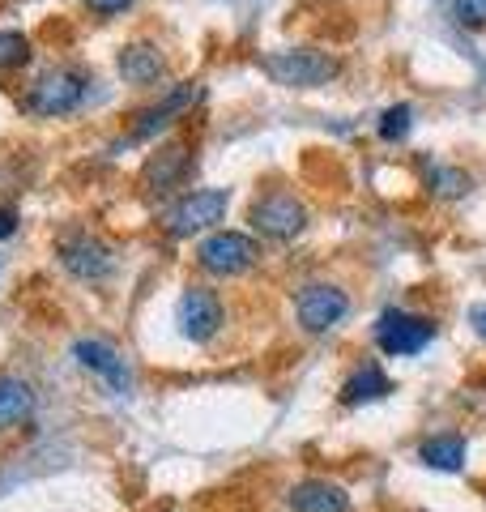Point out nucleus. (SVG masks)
<instances>
[{
	"mask_svg": "<svg viewBox=\"0 0 486 512\" xmlns=\"http://www.w3.org/2000/svg\"><path fill=\"white\" fill-rule=\"evenodd\" d=\"M393 393V380L384 376L380 363H363L346 384H342V406H363V402H380Z\"/></svg>",
	"mask_w": 486,
	"mask_h": 512,
	"instance_id": "nucleus-16",
	"label": "nucleus"
},
{
	"mask_svg": "<svg viewBox=\"0 0 486 512\" xmlns=\"http://www.w3.org/2000/svg\"><path fill=\"white\" fill-rule=\"evenodd\" d=\"M226 205H231V192L226 188H201V192H188L184 201L171 205L167 214V231L175 239H188V235H201L209 227H218L226 218Z\"/></svg>",
	"mask_w": 486,
	"mask_h": 512,
	"instance_id": "nucleus-5",
	"label": "nucleus"
},
{
	"mask_svg": "<svg viewBox=\"0 0 486 512\" xmlns=\"http://www.w3.org/2000/svg\"><path fill=\"white\" fill-rule=\"evenodd\" d=\"M94 18H120L124 9H133V0H81Z\"/></svg>",
	"mask_w": 486,
	"mask_h": 512,
	"instance_id": "nucleus-22",
	"label": "nucleus"
},
{
	"mask_svg": "<svg viewBox=\"0 0 486 512\" xmlns=\"http://www.w3.org/2000/svg\"><path fill=\"white\" fill-rule=\"evenodd\" d=\"M116 69H120V77L128 86L150 90V86H158L162 77H167V56H162L154 43H128V47H120Z\"/></svg>",
	"mask_w": 486,
	"mask_h": 512,
	"instance_id": "nucleus-11",
	"label": "nucleus"
},
{
	"mask_svg": "<svg viewBox=\"0 0 486 512\" xmlns=\"http://www.w3.org/2000/svg\"><path fill=\"white\" fill-rule=\"evenodd\" d=\"M435 338V325L427 316H410V312H397L388 308L376 320V346L384 350L388 359H410V355H423Z\"/></svg>",
	"mask_w": 486,
	"mask_h": 512,
	"instance_id": "nucleus-4",
	"label": "nucleus"
},
{
	"mask_svg": "<svg viewBox=\"0 0 486 512\" xmlns=\"http://www.w3.org/2000/svg\"><path fill=\"white\" fill-rule=\"evenodd\" d=\"M205 99V86L201 82H180V86H171L154 107H145L133 116V128H128V141H154L162 128H171L175 116H184V111H192Z\"/></svg>",
	"mask_w": 486,
	"mask_h": 512,
	"instance_id": "nucleus-7",
	"label": "nucleus"
},
{
	"mask_svg": "<svg viewBox=\"0 0 486 512\" xmlns=\"http://www.w3.org/2000/svg\"><path fill=\"white\" fill-rule=\"evenodd\" d=\"M197 261L205 274H218V278H235V274H248V269L261 261V248H256L252 235H239V231H214L197 248Z\"/></svg>",
	"mask_w": 486,
	"mask_h": 512,
	"instance_id": "nucleus-3",
	"label": "nucleus"
},
{
	"mask_svg": "<svg viewBox=\"0 0 486 512\" xmlns=\"http://www.w3.org/2000/svg\"><path fill=\"white\" fill-rule=\"evenodd\" d=\"M452 18L469 30H482L486 26V0H452Z\"/></svg>",
	"mask_w": 486,
	"mask_h": 512,
	"instance_id": "nucleus-21",
	"label": "nucleus"
},
{
	"mask_svg": "<svg viewBox=\"0 0 486 512\" xmlns=\"http://www.w3.org/2000/svg\"><path fill=\"white\" fill-rule=\"evenodd\" d=\"M188 167H192L188 146H167V150H158L150 158V167H145V184H150V192H167V188H175L184 180Z\"/></svg>",
	"mask_w": 486,
	"mask_h": 512,
	"instance_id": "nucleus-15",
	"label": "nucleus"
},
{
	"mask_svg": "<svg viewBox=\"0 0 486 512\" xmlns=\"http://www.w3.org/2000/svg\"><path fill=\"white\" fill-rule=\"evenodd\" d=\"M469 325L478 329V338H486V303H478V308H469Z\"/></svg>",
	"mask_w": 486,
	"mask_h": 512,
	"instance_id": "nucleus-23",
	"label": "nucleus"
},
{
	"mask_svg": "<svg viewBox=\"0 0 486 512\" xmlns=\"http://www.w3.org/2000/svg\"><path fill=\"white\" fill-rule=\"evenodd\" d=\"M175 325L188 342H209L214 333L222 329V303L214 291H205V286H188L175 303Z\"/></svg>",
	"mask_w": 486,
	"mask_h": 512,
	"instance_id": "nucleus-9",
	"label": "nucleus"
},
{
	"mask_svg": "<svg viewBox=\"0 0 486 512\" xmlns=\"http://www.w3.org/2000/svg\"><path fill=\"white\" fill-rule=\"evenodd\" d=\"M30 60V39L22 30H0V69H22Z\"/></svg>",
	"mask_w": 486,
	"mask_h": 512,
	"instance_id": "nucleus-19",
	"label": "nucleus"
},
{
	"mask_svg": "<svg viewBox=\"0 0 486 512\" xmlns=\"http://www.w3.org/2000/svg\"><path fill=\"white\" fill-rule=\"evenodd\" d=\"M73 355H77V363L86 367V372H99V376H103L116 393H124V389H128V367H124V359H120L107 342H90V338H81V342L73 346Z\"/></svg>",
	"mask_w": 486,
	"mask_h": 512,
	"instance_id": "nucleus-12",
	"label": "nucleus"
},
{
	"mask_svg": "<svg viewBox=\"0 0 486 512\" xmlns=\"http://www.w3.org/2000/svg\"><path fill=\"white\" fill-rule=\"evenodd\" d=\"M252 231H261L265 239H295L303 227H307V210L295 192H282L273 188L265 197L252 201Z\"/></svg>",
	"mask_w": 486,
	"mask_h": 512,
	"instance_id": "nucleus-6",
	"label": "nucleus"
},
{
	"mask_svg": "<svg viewBox=\"0 0 486 512\" xmlns=\"http://www.w3.org/2000/svg\"><path fill=\"white\" fill-rule=\"evenodd\" d=\"M13 231H18V214H13V210H0V239H9Z\"/></svg>",
	"mask_w": 486,
	"mask_h": 512,
	"instance_id": "nucleus-24",
	"label": "nucleus"
},
{
	"mask_svg": "<svg viewBox=\"0 0 486 512\" xmlns=\"http://www.w3.org/2000/svg\"><path fill=\"white\" fill-rule=\"evenodd\" d=\"M427 184L440 192V197H465L469 192V175L457 171V167H440V163H431L427 167Z\"/></svg>",
	"mask_w": 486,
	"mask_h": 512,
	"instance_id": "nucleus-18",
	"label": "nucleus"
},
{
	"mask_svg": "<svg viewBox=\"0 0 486 512\" xmlns=\"http://www.w3.org/2000/svg\"><path fill=\"white\" fill-rule=\"evenodd\" d=\"M60 265L81 282H103L111 269H116V256L90 231H69L60 239Z\"/></svg>",
	"mask_w": 486,
	"mask_h": 512,
	"instance_id": "nucleus-8",
	"label": "nucleus"
},
{
	"mask_svg": "<svg viewBox=\"0 0 486 512\" xmlns=\"http://www.w3.org/2000/svg\"><path fill=\"white\" fill-rule=\"evenodd\" d=\"M35 414V389L22 376H0V431L22 427Z\"/></svg>",
	"mask_w": 486,
	"mask_h": 512,
	"instance_id": "nucleus-14",
	"label": "nucleus"
},
{
	"mask_svg": "<svg viewBox=\"0 0 486 512\" xmlns=\"http://www.w3.org/2000/svg\"><path fill=\"white\" fill-rule=\"evenodd\" d=\"M290 508L295 512H350V495L329 483V478H307L290 491Z\"/></svg>",
	"mask_w": 486,
	"mask_h": 512,
	"instance_id": "nucleus-13",
	"label": "nucleus"
},
{
	"mask_svg": "<svg viewBox=\"0 0 486 512\" xmlns=\"http://www.w3.org/2000/svg\"><path fill=\"white\" fill-rule=\"evenodd\" d=\"M261 73L273 86L316 90V86H329L333 77L342 73V60L329 52H316V47H282V52L261 56Z\"/></svg>",
	"mask_w": 486,
	"mask_h": 512,
	"instance_id": "nucleus-1",
	"label": "nucleus"
},
{
	"mask_svg": "<svg viewBox=\"0 0 486 512\" xmlns=\"http://www.w3.org/2000/svg\"><path fill=\"white\" fill-rule=\"evenodd\" d=\"M418 457L427 461L431 470H461L465 466V440L461 436H431L423 440V448H418Z\"/></svg>",
	"mask_w": 486,
	"mask_h": 512,
	"instance_id": "nucleus-17",
	"label": "nucleus"
},
{
	"mask_svg": "<svg viewBox=\"0 0 486 512\" xmlns=\"http://www.w3.org/2000/svg\"><path fill=\"white\" fill-rule=\"evenodd\" d=\"M86 90H90V77L73 69V64H60V69H47L39 82L26 90V111L30 116H43V120L73 116V111L86 103Z\"/></svg>",
	"mask_w": 486,
	"mask_h": 512,
	"instance_id": "nucleus-2",
	"label": "nucleus"
},
{
	"mask_svg": "<svg viewBox=\"0 0 486 512\" xmlns=\"http://www.w3.org/2000/svg\"><path fill=\"white\" fill-rule=\"evenodd\" d=\"M410 124H414V107L397 103V107H388L380 116V137L384 141H405V137H410Z\"/></svg>",
	"mask_w": 486,
	"mask_h": 512,
	"instance_id": "nucleus-20",
	"label": "nucleus"
},
{
	"mask_svg": "<svg viewBox=\"0 0 486 512\" xmlns=\"http://www.w3.org/2000/svg\"><path fill=\"white\" fill-rule=\"evenodd\" d=\"M350 312V299L329 282H312L295 295V316L307 333H324Z\"/></svg>",
	"mask_w": 486,
	"mask_h": 512,
	"instance_id": "nucleus-10",
	"label": "nucleus"
}]
</instances>
